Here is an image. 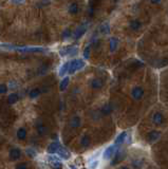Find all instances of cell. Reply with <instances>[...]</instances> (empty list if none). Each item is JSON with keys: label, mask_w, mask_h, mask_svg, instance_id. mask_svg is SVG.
Wrapping results in <instances>:
<instances>
[{"label": "cell", "mask_w": 168, "mask_h": 169, "mask_svg": "<svg viewBox=\"0 0 168 169\" xmlns=\"http://www.w3.org/2000/svg\"><path fill=\"white\" fill-rule=\"evenodd\" d=\"M90 143H91V140L89 135H83L82 138H80V145L83 147H88L90 145Z\"/></svg>", "instance_id": "17"}, {"label": "cell", "mask_w": 168, "mask_h": 169, "mask_svg": "<svg viewBox=\"0 0 168 169\" xmlns=\"http://www.w3.org/2000/svg\"><path fill=\"white\" fill-rule=\"evenodd\" d=\"M27 130L24 129V128H19L17 130V137H18V140H21V141H23L24 138L27 137Z\"/></svg>", "instance_id": "19"}, {"label": "cell", "mask_w": 168, "mask_h": 169, "mask_svg": "<svg viewBox=\"0 0 168 169\" xmlns=\"http://www.w3.org/2000/svg\"><path fill=\"white\" fill-rule=\"evenodd\" d=\"M121 169H130V168L127 167V166H123V167H121Z\"/></svg>", "instance_id": "40"}, {"label": "cell", "mask_w": 168, "mask_h": 169, "mask_svg": "<svg viewBox=\"0 0 168 169\" xmlns=\"http://www.w3.org/2000/svg\"><path fill=\"white\" fill-rule=\"evenodd\" d=\"M114 153H115V145L109 146L108 148L104 151L103 157L105 160H110V159H112V157L114 156Z\"/></svg>", "instance_id": "4"}, {"label": "cell", "mask_w": 168, "mask_h": 169, "mask_svg": "<svg viewBox=\"0 0 168 169\" xmlns=\"http://www.w3.org/2000/svg\"><path fill=\"white\" fill-rule=\"evenodd\" d=\"M52 169H63V164L60 161H56V162H51L49 163Z\"/></svg>", "instance_id": "23"}, {"label": "cell", "mask_w": 168, "mask_h": 169, "mask_svg": "<svg viewBox=\"0 0 168 169\" xmlns=\"http://www.w3.org/2000/svg\"><path fill=\"white\" fill-rule=\"evenodd\" d=\"M36 130H37V133L39 135H44L48 131L47 127L43 124H38L37 126H36Z\"/></svg>", "instance_id": "18"}, {"label": "cell", "mask_w": 168, "mask_h": 169, "mask_svg": "<svg viewBox=\"0 0 168 169\" xmlns=\"http://www.w3.org/2000/svg\"><path fill=\"white\" fill-rule=\"evenodd\" d=\"M126 137H127V133L126 132H122L121 134L119 135L116 138H115V142H114V145L115 146H120L121 144H123L125 142V140H126Z\"/></svg>", "instance_id": "13"}, {"label": "cell", "mask_w": 168, "mask_h": 169, "mask_svg": "<svg viewBox=\"0 0 168 169\" xmlns=\"http://www.w3.org/2000/svg\"><path fill=\"white\" fill-rule=\"evenodd\" d=\"M8 91L7 86L3 84H0V93H5Z\"/></svg>", "instance_id": "33"}, {"label": "cell", "mask_w": 168, "mask_h": 169, "mask_svg": "<svg viewBox=\"0 0 168 169\" xmlns=\"http://www.w3.org/2000/svg\"><path fill=\"white\" fill-rule=\"evenodd\" d=\"M56 153L58 154V157H60V159H63V160H69L70 159V157H71V153L67 150V149L65 148V147H63L60 145V147L58 148V150Z\"/></svg>", "instance_id": "5"}, {"label": "cell", "mask_w": 168, "mask_h": 169, "mask_svg": "<svg viewBox=\"0 0 168 169\" xmlns=\"http://www.w3.org/2000/svg\"><path fill=\"white\" fill-rule=\"evenodd\" d=\"M17 51L19 52H28V53H36V52H46V48H41V47H23V46H19L17 49Z\"/></svg>", "instance_id": "2"}, {"label": "cell", "mask_w": 168, "mask_h": 169, "mask_svg": "<svg viewBox=\"0 0 168 169\" xmlns=\"http://www.w3.org/2000/svg\"><path fill=\"white\" fill-rule=\"evenodd\" d=\"M26 153H27V156H29L30 157H32V159H34V157H36V156H37L36 151L33 148H27Z\"/></svg>", "instance_id": "26"}, {"label": "cell", "mask_w": 168, "mask_h": 169, "mask_svg": "<svg viewBox=\"0 0 168 169\" xmlns=\"http://www.w3.org/2000/svg\"><path fill=\"white\" fill-rule=\"evenodd\" d=\"M16 87H17V82H11L10 84H9V88H10L11 90L15 89Z\"/></svg>", "instance_id": "35"}, {"label": "cell", "mask_w": 168, "mask_h": 169, "mask_svg": "<svg viewBox=\"0 0 168 169\" xmlns=\"http://www.w3.org/2000/svg\"><path fill=\"white\" fill-rule=\"evenodd\" d=\"M40 94V90L39 89H33L29 92V96L31 98H36Z\"/></svg>", "instance_id": "27"}, {"label": "cell", "mask_w": 168, "mask_h": 169, "mask_svg": "<svg viewBox=\"0 0 168 169\" xmlns=\"http://www.w3.org/2000/svg\"><path fill=\"white\" fill-rule=\"evenodd\" d=\"M84 66H85V62H84V60H82V59L72 60V62H70V66H69V71H68L69 74H74L76 71L83 69Z\"/></svg>", "instance_id": "1"}, {"label": "cell", "mask_w": 168, "mask_h": 169, "mask_svg": "<svg viewBox=\"0 0 168 169\" xmlns=\"http://www.w3.org/2000/svg\"><path fill=\"white\" fill-rule=\"evenodd\" d=\"M84 57H85L86 59H88V58L90 57V46L86 47L85 51H84Z\"/></svg>", "instance_id": "30"}, {"label": "cell", "mask_w": 168, "mask_h": 169, "mask_svg": "<svg viewBox=\"0 0 168 169\" xmlns=\"http://www.w3.org/2000/svg\"><path fill=\"white\" fill-rule=\"evenodd\" d=\"M83 169H87V168H83Z\"/></svg>", "instance_id": "41"}, {"label": "cell", "mask_w": 168, "mask_h": 169, "mask_svg": "<svg viewBox=\"0 0 168 169\" xmlns=\"http://www.w3.org/2000/svg\"><path fill=\"white\" fill-rule=\"evenodd\" d=\"M80 126V117L79 116H73L70 121V127L72 128H77Z\"/></svg>", "instance_id": "14"}, {"label": "cell", "mask_w": 168, "mask_h": 169, "mask_svg": "<svg viewBox=\"0 0 168 169\" xmlns=\"http://www.w3.org/2000/svg\"><path fill=\"white\" fill-rule=\"evenodd\" d=\"M9 157H10V160H12V161H17V160H19V159H20V157H21L20 149H18V148H12V149L10 150Z\"/></svg>", "instance_id": "7"}, {"label": "cell", "mask_w": 168, "mask_h": 169, "mask_svg": "<svg viewBox=\"0 0 168 169\" xmlns=\"http://www.w3.org/2000/svg\"><path fill=\"white\" fill-rule=\"evenodd\" d=\"M142 27V23L140 20H132L130 22V27L132 30H139Z\"/></svg>", "instance_id": "22"}, {"label": "cell", "mask_w": 168, "mask_h": 169, "mask_svg": "<svg viewBox=\"0 0 168 169\" xmlns=\"http://www.w3.org/2000/svg\"><path fill=\"white\" fill-rule=\"evenodd\" d=\"M15 169H28V165L26 163H19V164L16 165Z\"/></svg>", "instance_id": "32"}, {"label": "cell", "mask_w": 168, "mask_h": 169, "mask_svg": "<svg viewBox=\"0 0 168 169\" xmlns=\"http://www.w3.org/2000/svg\"><path fill=\"white\" fill-rule=\"evenodd\" d=\"M19 99L18 97V95L16 93H11L10 95H9V97H8V102L9 104H15V102H17V101Z\"/></svg>", "instance_id": "20"}, {"label": "cell", "mask_w": 168, "mask_h": 169, "mask_svg": "<svg viewBox=\"0 0 168 169\" xmlns=\"http://www.w3.org/2000/svg\"><path fill=\"white\" fill-rule=\"evenodd\" d=\"M71 36V32H70V30H65V32L63 33V37L64 38H68Z\"/></svg>", "instance_id": "34"}, {"label": "cell", "mask_w": 168, "mask_h": 169, "mask_svg": "<svg viewBox=\"0 0 168 169\" xmlns=\"http://www.w3.org/2000/svg\"><path fill=\"white\" fill-rule=\"evenodd\" d=\"M99 32L103 34H108L110 32V24L109 22H104L99 26Z\"/></svg>", "instance_id": "15"}, {"label": "cell", "mask_w": 168, "mask_h": 169, "mask_svg": "<svg viewBox=\"0 0 168 169\" xmlns=\"http://www.w3.org/2000/svg\"><path fill=\"white\" fill-rule=\"evenodd\" d=\"M68 85H69V77H65V78L61 80V82L59 85L60 91H65L67 89V87H68Z\"/></svg>", "instance_id": "21"}, {"label": "cell", "mask_w": 168, "mask_h": 169, "mask_svg": "<svg viewBox=\"0 0 168 169\" xmlns=\"http://www.w3.org/2000/svg\"><path fill=\"white\" fill-rule=\"evenodd\" d=\"M77 51H78V50H77L76 47H73V46H72V47H71V49H70L69 55H70V56H75V55L77 54Z\"/></svg>", "instance_id": "31"}, {"label": "cell", "mask_w": 168, "mask_h": 169, "mask_svg": "<svg viewBox=\"0 0 168 169\" xmlns=\"http://www.w3.org/2000/svg\"><path fill=\"white\" fill-rule=\"evenodd\" d=\"M116 47H117V39L116 38H113V37L110 38V51L114 52L116 49Z\"/></svg>", "instance_id": "24"}, {"label": "cell", "mask_w": 168, "mask_h": 169, "mask_svg": "<svg viewBox=\"0 0 168 169\" xmlns=\"http://www.w3.org/2000/svg\"><path fill=\"white\" fill-rule=\"evenodd\" d=\"M125 157V153L122 151H115L114 156L112 157V162H111V165H115L117 163H120L121 161Z\"/></svg>", "instance_id": "8"}, {"label": "cell", "mask_w": 168, "mask_h": 169, "mask_svg": "<svg viewBox=\"0 0 168 169\" xmlns=\"http://www.w3.org/2000/svg\"><path fill=\"white\" fill-rule=\"evenodd\" d=\"M103 86H104V82L99 78H94L91 82V87L93 88V89H100Z\"/></svg>", "instance_id": "12"}, {"label": "cell", "mask_w": 168, "mask_h": 169, "mask_svg": "<svg viewBox=\"0 0 168 169\" xmlns=\"http://www.w3.org/2000/svg\"><path fill=\"white\" fill-rule=\"evenodd\" d=\"M152 122H153V124L156 125V126H161V125L164 123L163 114L160 113V112H155L152 116Z\"/></svg>", "instance_id": "9"}, {"label": "cell", "mask_w": 168, "mask_h": 169, "mask_svg": "<svg viewBox=\"0 0 168 169\" xmlns=\"http://www.w3.org/2000/svg\"><path fill=\"white\" fill-rule=\"evenodd\" d=\"M59 147H60V144L58 143V142H52L49 146H48L47 152L49 154H54V153L57 152V150H58V148H59Z\"/></svg>", "instance_id": "10"}, {"label": "cell", "mask_w": 168, "mask_h": 169, "mask_svg": "<svg viewBox=\"0 0 168 169\" xmlns=\"http://www.w3.org/2000/svg\"><path fill=\"white\" fill-rule=\"evenodd\" d=\"M151 1V3H153V4H158L161 2V0H150Z\"/></svg>", "instance_id": "39"}, {"label": "cell", "mask_w": 168, "mask_h": 169, "mask_svg": "<svg viewBox=\"0 0 168 169\" xmlns=\"http://www.w3.org/2000/svg\"><path fill=\"white\" fill-rule=\"evenodd\" d=\"M49 3H50V0H41L38 5H46V4H49Z\"/></svg>", "instance_id": "37"}, {"label": "cell", "mask_w": 168, "mask_h": 169, "mask_svg": "<svg viewBox=\"0 0 168 169\" xmlns=\"http://www.w3.org/2000/svg\"><path fill=\"white\" fill-rule=\"evenodd\" d=\"M24 0H12V2L13 3H15V4H19V3H22Z\"/></svg>", "instance_id": "38"}, {"label": "cell", "mask_w": 168, "mask_h": 169, "mask_svg": "<svg viewBox=\"0 0 168 169\" xmlns=\"http://www.w3.org/2000/svg\"><path fill=\"white\" fill-rule=\"evenodd\" d=\"M143 95H144V90H143V88L141 87H135L131 91V96H132V98L135 99V101L141 99L143 97Z\"/></svg>", "instance_id": "3"}, {"label": "cell", "mask_w": 168, "mask_h": 169, "mask_svg": "<svg viewBox=\"0 0 168 169\" xmlns=\"http://www.w3.org/2000/svg\"><path fill=\"white\" fill-rule=\"evenodd\" d=\"M160 135H161V132L158 131V130H152V131H150L149 133H147L146 135V138L148 142H155L156 140L160 137Z\"/></svg>", "instance_id": "6"}, {"label": "cell", "mask_w": 168, "mask_h": 169, "mask_svg": "<svg viewBox=\"0 0 168 169\" xmlns=\"http://www.w3.org/2000/svg\"><path fill=\"white\" fill-rule=\"evenodd\" d=\"M85 32H86V26H84V24H83V26H79L74 32V35H73L74 38H75V39L80 38L84 34H85Z\"/></svg>", "instance_id": "11"}, {"label": "cell", "mask_w": 168, "mask_h": 169, "mask_svg": "<svg viewBox=\"0 0 168 169\" xmlns=\"http://www.w3.org/2000/svg\"><path fill=\"white\" fill-rule=\"evenodd\" d=\"M111 111H112V108H111L110 105H105L102 109V112L104 113V114H109Z\"/></svg>", "instance_id": "29"}, {"label": "cell", "mask_w": 168, "mask_h": 169, "mask_svg": "<svg viewBox=\"0 0 168 169\" xmlns=\"http://www.w3.org/2000/svg\"><path fill=\"white\" fill-rule=\"evenodd\" d=\"M72 46H68V47H65V48H63L59 51V54L61 56H66V55H69V52H70V49H71Z\"/></svg>", "instance_id": "28"}, {"label": "cell", "mask_w": 168, "mask_h": 169, "mask_svg": "<svg viewBox=\"0 0 168 169\" xmlns=\"http://www.w3.org/2000/svg\"><path fill=\"white\" fill-rule=\"evenodd\" d=\"M69 66H70V62H65L63 66L60 67L59 71H58V75L59 76H64L67 72L69 71Z\"/></svg>", "instance_id": "16"}, {"label": "cell", "mask_w": 168, "mask_h": 169, "mask_svg": "<svg viewBox=\"0 0 168 169\" xmlns=\"http://www.w3.org/2000/svg\"><path fill=\"white\" fill-rule=\"evenodd\" d=\"M97 165H99V161H94V163L90 162V168L91 169H95L97 167Z\"/></svg>", "instance_id": "36"}, {"label": "cell", "mask_w": 168, "mask_h": 169, "mask_svg": "<svg viewBox=\"0 0 168 169\" xmlns=\"http://www.w3.org/2000/svg\"><path fill=\"white\" fill-rule=\"evenodd\" d=\"M77 12H78V5H77V3L73 2L72 4H70V7H69V13H70V14H76Z\"/></svg>", "instance_id": "25"}]
</instances>
